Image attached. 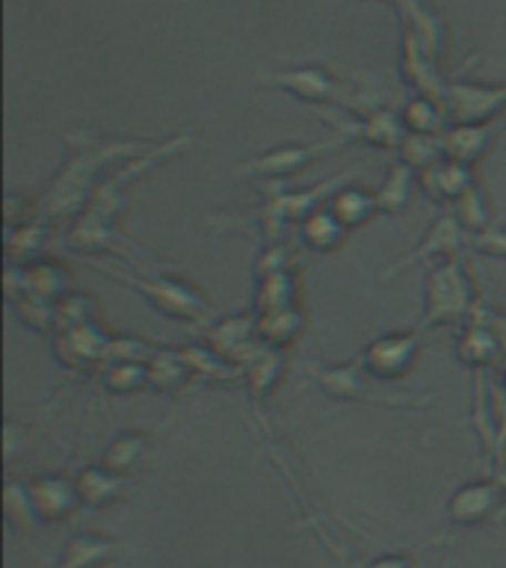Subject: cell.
<instances>
[{"instance_id":"obj_11","label":"cell","mask_w":506,"mask_h":568,"mask_svg":"<svg viewBox=\"0 0 506 568\" xmlns=\"http://www.w3.org/2000/svg\"><path fill=\"white\" fill-rule=\"evenodd\" d=\"M462 252H468V234H465V229L456 222L453 213H442V216L421 234L417 246L380 275V282H391L394 275H399L403 270H412V266L444 264V261L462 257Z\"/></svg>"},{"instance_id":"obj_10","label":"cell","mask_w":506,"mask_h":568,"mask_svg":"<svg viewBox=\"0 0 506 568\" xmlns=\"http://www.w3.org/2000/svg\"><path fill=\"white\" fill-rule=\"evenodd\" d=\"M323 119H326L341 140H346L350 145L353 142H362V145H373V149L385 151H399L403 140L408 136L406 124H403V115L388 110V106H380V110H371V113L362 115H346L341 119L332 110H317Z\"/></svg>"},{"instance_id":"obj_30","label":"cell","mask_w":506,"mask_h":568,"mask_svg":"<svg viewBox=\"0 0 506 568\" xmlns=\"http://www.w3.org/2000/svg\"><path fill=\"white\" fill-rule=\"evenodd\" d=\"M151 388L163 390V394H178V390L190 388V382H195L193 367L186 364L181 349H166L160 346L154 358L149 362Z\"/></svg>"},{"instance_id":"obj_29","label":"cell","mask_w":506,"mask_h":568,"mask_svg":"<svg viewBox=\"0 0 506 568\" xmlns=\"http://www.w3.org/2000/svg\"><path fill=\"white\" fill-rule=\"evenodd\" d=\"M474 429L479 435L483 462L497 465V417L492 388H488V371H474Z\"/></svg>"},{"instance_id":"obj_27","label":"cell","mask_w":506,"mask_h":568,"mask_svg":"<svg viewBox=\"0 0 506 568\" xmlns=\"http://www.w3.org/2000/svg\"><path fill=\"white\" fill-rule=\"evenodd\" d=\"M308 326V317H305V311L300 308H284V311H273V314H257V341L266 346V349H291L296 341L302 337Z\"/></svg>"},{"instance_id":"obj_9","label":"cell","mask_w":506,"mask_h":568,"mask_svg":"<svg viewBox=\"0 0 506 568\" xmlns=\"http://www.w3.org/2000/svg\"><path fill=\"white\" fill-rule=\"evenodd\" d=\"M208 349H213L222 358H229L237 367H252V364L266 353V346L257 341V314L255 311H240V314H222L213 317L208 326L199 328Z\"/></svg>"},{"instance_id":"obj_1","label":"cell","mask_w":506,"mask_h":568,"mask_svg":"<svg viewBox=\"0 0 506 568\" xmlns=\"http://www.w3.org/2000/svg\"><path fill=\"white\" fill-rule=\"evenodd\" d=\"M195 142H199L195 133H178V136L158 142L154 149L140 154V158L128 160L119 169H113L104 184L98 186L95 195L89 199L83 213L62 234L65 248L74 252V255L89 257V261H95L98 255H115L131 270H136V273H154V270H149V264L163 266L160 257H154L149 248L140 246L136 240L124 234V213H128L133 186L140 184L149 172H154V169L169 163L172 158L193 149Z\"/></svg>"},{"instance_id":"obj_37","label":"cell","mask_w":506,"mask_h":568,"mask_svg":"<svg viewBox=\"0 0 506 568\" xmlns=\"http://www.w3.org/2000/svg\"><path fill=\"white\" fill-rule=\"evenodd\" d=\"M399 160L406 166L424 172V169L435 166L438 160H444L442 136H421V133H408L403 145H399Z\"/></svg>"},{"instance_id":"obj_8","label":"cell","mask_w":506,"mask_h":568,"mask_svg":"<svg viewBox=\"0 0 506 568\" xmlns=\"http://www.w3.org/2000/svg\"><path fill=\"white\" fill-rule=\"evenodd\" d=\"M421 353H424V335L421 328H412V332H388L373 337L358 355V362L380 385H391L415 371Z\"/></svg>"},{"instance_id":"obj_40","label":"cell","mask_w":506,"mask_h":568,"mask_svg":"<svg viewBox=\"0 0 506 568\" xmlns=\"http://www.w3.org/2000/svg\"><path fill=\"white\" fill-rule=\"evenodd\" d=\"M3 500H7V518L16 527H24L30 530L39 518L33 513V504H30V491H27V483H18V479H7V491H3Z\"/></svg>"},{"instance_id":"obj_22","label":"cell","mask_w":506,"mask_h":568,"mask_svg":"<svg viewBox=\"0 0 506 568\" xmlns=\"http://www.w3.org/2000/svg\"><path fill=\"white\" fill-rule=\"evenodd\" d=\"M119 557V541L101 532H78L65 541L57 568H104Z\"/></svg>"},{"instance_id":"obj_31","label":"cell","mask_w":506,"mask_h":568,"mask_svg":"<svg viewBox=\"0 0 506 568\" xmlns=\"http://www.w3.org/2000/svg\"><path fill=\"white\" fill-rule=\"evenodd\" d=\"M403 124H406L408 133H421V136H442L447 128H451V115H447V104L444 101H435V98L415 95L408 98L403 110Z\"/></svg>"},{"instance_id":"obj_6","label":"cell","mask_w":506,"mask_h":568,"mask_svg":"<svg viewBox=\"0 0 506 568\" xmlns=\"http://www.w3.org/2000/svg\"><path fill=\"white\" fill-rule=\"evenodd\" d=\"M302 371H305V376H308L326 397L341 399V403H371V406L388 408H426L435 403L433 394H429V397H421V394H394V390H382L380 382L364 371L358 358L344 364L305 362L302 364Z\"/></svg>"},{"instance_id":"obj_16","label":"cell","mask_w":506,"mask_h":568,"mask_svg":"<svg viewBox=\"0 0 506 568\" xmlns=\"http://www.w3.org/2000/svg\"><path fill=\"white\" fill-rule=\"evenodd\" d=\"M30 491V504H33L36 518L42 524H60L69 515L78 513L80 500L78 483L69 474H42L27 483Z\"/></svg>"},{"instance_id":"obj_25","label":"cell","mask_w":506,"mask_h":568,"mask_svg":"<svg viewBox=\"0 0 506 568\" xmlns=\"http://www.w3.org/2000/svg\"><path fill=\"white\" fill-rule=\"evenodd\" d=\"M326 207L337 216V222L344 225L346 231L364 229L367 222H373L380 216V204H376V195L364 186L346 184L341 186L337 193L328 195Z\"/></svg>"},{"instance_id":"obj_43","label":"cell","mask_w":506,"mask_h":568,"mask_svg":"<svg viewBox=\"0 0 506 568\" xmlns=\"http://www.w3.org/2000/svg\"><path fill=\"white\" fill-rule=\"evenodd\" d=\"M3 220H7V229H18V225L39 220V202L18 193H7V216Z\"/></svg>"},{"instance_id":"obj_12","label":"cell","mask_w":506,"mask_h":568,"mask_svg":"<svg viewBox=\"0 0 506 568\" xmlns=\"http://www.w3.org/2000/svg\"><path fill=\"white\" fill-rule=\"evenodd\" d=\"M110 341H113V335H110L98 320H89V323H80V326L60 328V332L51 337V346L60 367H65V371L78 373L80 376V373L104 367Z\"/></svg>"},{"instance_id":"obj_26","label":"cell","mask_w":506,"mask_h":568,"mask_svg":"<svg viewBox=\"0 0 506 568\" xmlns=\"http://www.w3.org/2000/svg\"><path fill=\"white\" fill-rule=\"evenodd\" d=\"M74 483H78L80 500L83 506H92V509H101V506L113 504L122 497V491L131 486V477H122L115 470L104 468L101 462L98 465H87L83 470L74 474Z\"/></svg>"},{"instance_id":"obj_41","label":"cell","mask_w":506,"mask_h":568,"mask_svg":"<svg viewBox=\"0 0 506 568\" xmlns=\"http://www.w3.org/2000/svg\"><path fill=\"white\" fill-rule=\"evenodd\" d=\"M468 252L483 257H500L506 261V225H492V229L468 234Z\"/></svg>"},{"instance_id":"obj_13","label":"cell","mask_w":506,"mask_h":568,"mask_svg":"<svg viewBox=\"0 0 506 568\" xmlns=\"http://www.w3.org/2000/svg\"><path fill=\"white\" fill-rule=\"evenodd\" d=\"M447 115L451 124H483L506 115V87L474 83V80H447Z\"/></svg>"},{"instance_id":"obj_24","label":"cell","mask_w":506,"mask_h":568,"mask_svg":"<svg viewBox=\"0 0 506 568\" xmlns=\"http://www.w3.org/2000/svg\"><path fill=\"white\" fill-rule=\"evenodd\" d=\"M302 305V287L300 273L296 270H284V273H273L257 278L255 282V314H273V311L300 308Z\"/></svg>"},{"instance_id":"obj_39","label":"cell","mask_w":506,"mask_h":568,"mask_svg":"<svg viewBox=\"0 0 506 568\" xmlns=\"http://www.w3.org/2000/svg\"><path fill=\"white\" fill-rule=\"evenodd\" d=\"M95 314H98V300H95V296H89V293L71 291L69 296H62V300L57 302V317H60V328L89 323V320H95ZM60 328H57V332H60Z\"/></svg>"},{"instance_id":"obj_17","label":"cell","mask_w":506,"mask_h":568,"mask_svg":"<svg viewBox=\"0 0 506 568\" xmlns=\"http://www.w3.org/2000/svg\"><path fill=\"white\" fill-rule=\"evenodd\" d=\"M399 74L408 83V89H415V95L435 98V101H444V95H447V80H442V74L435 69V60L408 27L399 39Z\"/></svg>"},{"instance_id":"obj_33","label":"cell","mask_w":506,"mask_h":568,"mask_svg":"<svg viewBox=\"0 0 506 568\" xmlns=\"http://www.w3.org/2000/svg\"><path fill=\"white\" fill-rule=\"evenodd\" d=\"M101 388L110 397H131L151 388L149 364L142 362H113L101 367Z\"/></svg>"},{"instance_id":"obj_15","label":"cell","mask_w":506,"mask_h":568,"mask_svg":"<svg viewBox=\"0 0 506 568\" xmlns=\"http://www.w3.org/2000/svg\"><path fill=\"white\" fill-rule=\"evenodd\" d=\"M486 308L488 302L479 300L468 323L456 332V355H459L462 364H468L470 371H492L504 358V349H500L495 328L488 323Z\"/></svg>"},{"instance_id":"obj_32","label":"cell","mask_w":506,"mask_h":568,"mask_svg":"<svg viewBox=\"0 0 506 568\" xmlns=\"http://www.w3.org/2000/svg\"><path fill=\"white\" fill-rule=\"evenodd\" d=\"M451 213L456 216V222H459L462 229H465V234H479V231H486L495 225L492 195H488V190L479 184V181L453 202Z\"/></svg>"},{"instance_id":"obj_45","label":"cell","mask_w":506,"mask_h":568,"mask_svg":"<svg viewBox=\"0 0 506 568\" xmlns=\"http://www.w3.org/2000/svg\"><path fill=\"white\" fill-rule=\"evenodd\" d=\"M500 385L506 388V364H504V371H500Z\"/></svg>"},{"instance_id":"obj_44","label":"cell","mask_w":506,"mask_h":568,"mask_svg":"<svg viewBox=\"0 0 506 568\" xmlns=\"http://www.w3.org/2000/svg\"><path fill=\"white\" fill-rule=\"evenodd\" d=\"M367 568H415V562L403 554H385V557L373 559Z\"/></svg>"},{"instance_id":"obj_4","label":"cell","mask_w":506,"mask_h":568,"mask_svg":"<svg viewBox=\"0 0 506 568\" xmlns=\"http://www.w3.org/2000/svg\"><path fill=\"white\" fill-rule=\"evenodd\" d=\"M261 87L282 89L296 101L317 106V110H346V113L362 115L371 110H380V98L371 89H364L358 80L341 78L337 71L326 65H300V69H279L257 78Z\"/></svg>"},{"instance_id":"obj_5","label":"cell","mask_w":506,"mask_h":568,"mask_svg":"<svg viewBox=\"0 0 506 568\" xmlns=\"http://www.w3.org/2000/svg\"><path fill=\"white\" fill-rule=\"evenodd\" d=\"M477 302V287L462 257L429 266L424 287V314L417 320V328L424 332V328L438 326H465Z\"/></svg>"},{"instance_id":"obj_23","label":"cell","mask_w":506,"mask_h":568,"mask_svg":"<svg viewBox=\"0 0 506 568\" xmlns=\"http://www.w3.org/2000/svg\"><path fill=\"white\" fill-rule=\"evenodd\" d=\"M57 225L44 220H33L18 229H7V264H33L42 261L44 252L51 248Z\"/></svg>"},{"instance_id":"obj_38","label":"cell","mask_w":506,"mask_h":568,"mask_svg":"<svg viewBox=\"0 0 506 568\" xmlns=\"http://www.w3.org/2000/svg\"><path fill=\"white\" fill-rule=\"evenodd\" d=\"M160 346L145 341V337H136V335H113L110 341V349H107V358L104 364H113V362H142L149 364L154 358Z\"/></svg>"},{"instance_id":"obj_21","label":"cell","mask_w":506,"mask_h":568,"mask_svg":"<svg viewBox=\"0 0 506 568\" xmlns=\"http://www.w3.org/2000/svg\"><path fill=\"white\" fill-rule=\"evenodd\" d=\"M417 190H421V184H417V169L406 166L403 160H397V163H391L385 178H382V184L373 190V195H376L380 213H385V216H399V213L412 207Z\"/></svg>"},{"instance_id":"obj_20","label":"cell","mask_w":506,"mask_h":568,"mask_svg":"<svg viewBox=\"0 0 506 568\" xmlns=\"http://www.w3.org/2000/svg\"><path fill=\"white\" fill-rule=\"evenodd\" d=\"M151 453H154V435L128 429V433H119L113 442L107 444L101 465L122 474V477H133L149 465Z\"/></svg>"},{"instance_id":"obj_34","label":"cell","mask_w":506,"mask_h":568,"mask_svg":"<svg viewBox=\"0 0 506 568\" xmlns=\"http://www.w3.org/2000/svg\"><path fill=\"white\" fill-rule=\"evenodd\" d=\"M282 373H284V353H279V349H266V353L261 355L252 367H246V379H243V385H246L249 390V399H252L255 406L266 403V399L273 397V390L279 388Z\"/></svg>"},{"instance_id":"obj_35","label":"cell","mask_w":506,"mask_h":568,"mask_svg":"<svg viewBox=\"0 0 506 568\" xmlns=\"http://www.w3.org/2000/svg\"><path fill=\"white\" fill-rule=\"evenodd\" d=\"M9 305L16 308L18 320H21L27 328H33L39 335H57V328H60L57 302L42 300V296H36V293H24V296H18V300H12Z\"/></svg>"},{"instance_id":"obj_7","label":"cell","mask_w":506,"mask_h":568,"mask_svg":"<svg viewBox=\"0 0 506 568\" xmlns=\"http://www.w3.org/2000/svg\"><path fill=\"white\" fill-rule=\"evenodd\" d=\"M346 145L350 142L341 140V136L323 142H282V145L257 154V158L237 163L229 175L243 178V181H257V184H264V181H287V178L300 175L302 169L314 166L317 160L344 151Z\"/></svg>"},{"instance_id":"obj_42","label":"cell","mask_w":506,"mask_h":568,"mask_svg":"<svg viewBox=\"0 0 506 568\" xmlns=\"http://www.w3.org/2000/svg\"><path fill=\"white\" fill-rule=\"evenodd\" d=\"M488 388H492L497 417V468H506V388L497 385V379H488Z\"/></svg>"},{"instance_id":"obj_2","label":"cell","mask_w":506,"mask_h":568,"mask_svg":"<svg viewBox=\"0 0 506 568\" xmlns=\"http://www.w3.org/2000/svg\"><path fill=\"white\" fill-rule=\"evenodd\" d=\"M154 145L158 142L151 140H113L92 131H69L65 160L48 184V193L39 199V220L51 222L57 229H69L113 169L140 158Z\"/></svg>"},{"instance_id":"obj_28","label":"cell","mask_w":506,"mask_h":568,"mask_svg":"<svg viewBox=\"0 0 506 568\" xmlns=\"http://www.w3.org/2000/svg\"><path fill=\"white\" fill-rule=\"evenodd\" d=\"M346 234H350V231L337 222V216L328 211L326 204H320L317 211L308 213V216L300 222L302 246L308 248V252H314V255L335 252V248L346 240Z\"/></svg>"},{"instance_id":"obj_18","label":"cell","mask_w":506,"mask_h":568,"mask_svg":"<svg viewBox=\"0 0 506 568\" xmlns=\"http://www.w3.org/2000/svg\"><path fill=\"white\" fill-rule=\"evenodd\" d=\"M500 128H506V115L483 124H451V128L442 133L444 158L456 160V163H465V166H477L479 160L492 151Z\"/></svg>"},{"instance_id":"obj_19","label":"cell","mask_w":506,"mask_h":568,"mask_svg":"<svg viewBox=\"0 0 506 568\" xmlns=\"http://www.w3.org/2000/svg\"><path fill=\"white\" fill-rule=\"evenodd\" d=\"M479 178L474 172V166H465V163H456V160H438L435 166L417 172V184H421V193L435 204H447L453 207V202L459 199L465 190L477 184Z\"/></svg>"},{"instance_id":"obj_3","label":"cell","mask_w":506,"mask_h":568,"mask_svg":"<svg viewBox=\"0 0 506 568\" xmlns=\"http://www.w3.org/2000/svg\"><path fill=\"white\" fill-rule=\"evenodd\" d=\"M89 264L95 266L98 273L110 275L113 282L140 293L142 300L149 302L160 317L178 320V323H186V326L195 328L208 326L216 317L208 293L199 284L186 282V278L166 275L163 270H158V273H136V270H122V266L104 264V261H89Z\"/></svg>"},{"instance_id":"obj_36","label":"cell","mask_w":506,"mask_h":568,"mask_svg":"<svg viewBox=\"0 0 506 568\" xmlns=\"http://www.w3.org/2000/svg\"><path fill=\"white\" fill-rule=\"evenodd\" d=\"M302 266H305V255L296 252V248L284 240V243H273V246H264L257 252L252 273H255L257 282V278H264V275L284 273V270H296V273H300Z\"/></svg>"},{"instance_id":"obj_14","label":"cell","mask_w":506,"mask_h":568,"mask_svg":"<svg viewBox=\"0 0 506 568\" xmlns=\"http://www.w3.org/2000/svg\"><path fill=\"white\" fill-rule=\"evenodd\" d=\"M506 500V468H500L497 477L477 479V483H465L456 488V495L447 504V518L456 527H474L500 513Z\"/></svg>"}]
</instances>
